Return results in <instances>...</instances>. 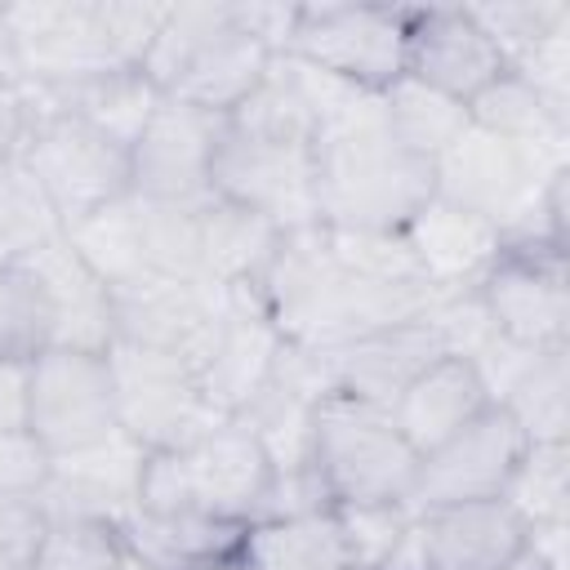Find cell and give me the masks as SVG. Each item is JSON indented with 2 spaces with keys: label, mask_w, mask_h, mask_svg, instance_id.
Listing matches in <instances>:
<instances>
[{
  "label": "cell",
  "mask_w": 570,
  "mask_h": 570,
  "mask_svg": "<svg viewBox=\"0 0 570 570\" xmlns=\"http://www.w3.org/2000/svg\"><path fill=\"white\" fill-rule=\"evenodd\" d=\"M312 156L321 227L401 232L432 196V165L392 138L379 94H361L343 116L321 125Z\"/></svg>",
  "instance_id": "6da1fadb"
},
{
  "label": "cell",
  "mask_w": 570,
  "mask_h": 570,
  "mask_svg": "<svg viewBox=\"0 0 570 570\" xmlns=\"http://www.w3.org/2000/svg\"><path fill=\"white\" fill-rule=\"evenodd\" d=\"M312 468L334 508L405 503L419 454L396 432L387 410L352 396H325L312 414Z\"/></svg>",
  "instance_id": "7a4b0ae2"
},
{
  "label": "cell",
  "mask_w": 570,
  "mask_h": 570,
  "mask_svg": "<svg viewBox=\"0 0 570 570\" xmlns=\"http://www.w3.org/2000/svg\"><path fill=\"white\" fill-rule=\"evenodd\" d=\"M561 169H570V156L508 142L468 120V129L432 160V196L494 223L503 236L539 205L543 187Z\"/></svg>",
  "instance_id": "3957f363"
},
{
  "label": "cell",
  "mask_w": 570,
  "mask_h": 570,
  "mask_svg": "<svg viewBox=\"0 0 570 570\" xmlns=\"http://www.w3.org/2000/svg\"><path fill=\"white\" fill-rule=\"evenodd\" d=\"M107 365H111L116 428L142 450H187L227 419L200 396L191 365L169 352H151L116 338L107 347Z\"/></svg>",
  "instance_id": "277c9868"
},
{
  "label": "cell",
  "mask_w": 570,
  "mask_h": 570,
  "mask_svg": "<svg viewBox=\"0 0 570 570\" xmlns=\"http://www.w3.org/2000/svg\"><path fill=\"white\" fill-rule=\"evenodd\" d=\"M258 303L276 334L298 347H338L352 338L347 276L330 254L325 227L285 232L272 263L258 276Z\"/></svg>",
  "instance_id": "5b68a950"
},
{
  "label": "cell",
  "mask_w": 570,
  "mask_h": 570,
  "mask_svg": "<svg viewBox=\"0 0 570 570\" xmlns=\"http://www.w3.org/2000/svg\"><path fill=\"white\" fill-rule=\"evenodd\" d=\"M209 191L267 218L276 232L316 227V156L303 138H272L227 125Z\"/></svg>",
  "instance_id": "8992f818"
},
{
  "label": "cell",
  "mask_w": 570,
  "mask_h": 570,
  "mask_svg": "<svg viewBox=\"0 0 570 570\" xmlns=\"http://www.w3.org/2000/svg\"><path fill=\"white\" fill-rule=\"evenodd\" d=\"M18 156L40 178L62 227L129 196V147L76 116L31 111V129Z\"/></svg>",
  "instance_id": "52a82bcc"
},
{
  "label": "cell",
  "mask_w": 570,
  "mask_h": 570,
  "mask_svg": "<svg viewBox=\"0 0 570 570\" xmlns=\"http://www.w3.org/2000/svg\"><path fill=\"white\" fill-rule=\"evenodd\" d=\"M285 53L365 94H383L396 76H405V9L298 4V22Z\"/></svg>",
  "instance_id": "ba28073f"
},
{
  "label": "cell",
  "mask_w": 570,
  "mask_h": 570,
  "mask_svg": "<svg viewBox=\"0 0 570 570\" xmlns=\"http://www.w3.org/2000/svg\"><path fill=\"white\" fill-rule=\"evenodd\" d=\"M27 432L49 454H67L111 436L116 396L107 352L45 347L27 365Z\"/></svg>",
  "instance_id": "9c48e42d"
},
{
  "label": "cell",
  "mask_w": 570,
  "mask_h": 570,
  "mask_svg": "<svg viewBox=\"0 0 570 570\" xmlns=\"http://www.w3.org/2000/svg\"><path fill=\"white\" fill-rule=\"evenodd\" d=\"M223 134H227V116L160 94V107L129 147V196L169 200V205L209 196V174Z\"/></svg>",
  "instance_id": "30bf717a"
},
{
  "label": "cell",
  "mask_w": 570,
  "mask_h": 570,
  "mask_svg": "<svg viewBox=\"0 0 570 570\" xmlns=\"http://www.w3.org/2000/svg\"><path fill=\"white\" fill-rule=\"evenodd\" d=\"M521 450H525V436L512 423V414L503 405L481 410L450 441L419 454V472H414V485H410V499H405L410 512L499 499L517 459H521Z\"/></svg>",
  "instance_id": "8fae6325"
},
{
  "label": "cell",
  "mask_w": 570,
  "mask_h": 570,
  "mask_svg": "<svg viewBox=\"0 0 570 570\" xmlns=\"http://www.w3.org/2000/svg\"><path fill=\"white\" fill-rule=\"evenodd\" d=\"M476 294L494 330L521 347H570V272L561 249L503 245Z\"/></svg>",
  "instance_id": "7c38bea8"
},
{
  "label": "cell",
  "mask_w": 570,
  "mask_h": 570,
  "mask_svg": "<svg viewBox=\"0 0 570 570\" xmlns=\"http://www.w3.org/2000/svg\"><path fill=\"white\" fill-rule=\"evenodd\" d=\"M4 22L18 49L22 85H71L116 67L98 0H22L4 4Z\"/></svg>",
  "instance_id": "4fadbf2b"
},
{
  "label": "cell",
  "mask_w": 570,
  "mask_h": 570,
  "mask_svg": "<svg viewBox=\"0 0 570 570\" xmlns=\"http://www.w3.org/2000/svg\"><path fill=\"white\" fill-rule=\"evenodd\" d=\"M111 298H116V338L120 343L169 352V356L187 361L191 374L205 361V352L223 325V307H227V289L205 285V281H165V276H147Z\"/></svg>",
  "instance_id": "5bb4252c"
},
{
  "label": "cell",
  "mask_w": 570,
  "mask_h": 570,
  "mask_svg": "<svg viewBox=\"0 0 570 570\" xmlns=\"http://www.w3.org/2000/svg\"><path fill=\"white\" fill-rule=\"evenodd\" d=\"M508 67L468 4L405 9V76L441 89L454 102H472Z\"/></svg>",
  "instance_id": "9a60e30c"
},
{
  "label": "cell",
  "mask_w": 570,
  "mask_h": 570,
  "mask_svg": "<svg viewBox=\"0 0 570 570\" xmlns=\"http://www.w3.org/2000/svg\"><path fill=\"white\" fill-rule=\"evenodd\" d=\"M142 463H147V450L116 428L94 445L53 454L49 481L36 494V503L45 508V517H98L125 530L138 517Z\"/></svg>",
  "instance_id": "2e32d148"
},
{
  "label": "cell",
  "mask_w": 570,
  "mask_h": 570,
  "mask_svg": "<svg viewBox=\"0 0 570 570\" xmlns=\"http://www.w3.org/2000/svg\"><path fill=\"white\" fill-rule=\"evenodd\" d=\"M285 338L276 334V325L267 321L263 303H258V289L254 285H236L227 289V307H223V325L205 352V361L196 365V387L200 396L236 419L267 383H272V370H276V356H281Z\"/></svg>",
  "instance_id": "e0dca14e"
},
{
  "label": "cell",
  "mask_w": 570,
  "mask_h": 570,
  "mask_svg": "<svg viewBox=\"0 0 570 570\" xmlns=\"http://www.w3.org/2000/svg\"><path fill=\"white\" fill-rule=\"evenodd\" d=\"M178 454H183V472H187L196 512L236 521V525H254L263 517L276 472L240 419H223L214 432H205L200 441H191Z\"/></svg>",
  "instance_id": "ac0fdd59"
},
{
  "label": "cell",
  "mask_w": 570,
  "mask_h": 570,
  "mask_svg": "<svg viewBox=\"0 0 570 570\" xmlns=\"http://www.w3.org/2000/svg\"><path fill=\"white\" fill-rule=\"evenodd\" d=\"M436 356H445V347L428 316L356 334L338 347H325L330 396H352V401L387 410Z\"/></svg>",
  "instance_id": "d6986e66"
},
{
  "label": "cell",
  "mask_w": 570,
  "mask_h": 570,
  "mask_svg": "<svg viewBox=\"0 0 570 570\" xmlns=\"http://www.w3.org/2000/svg\"><path fill=\"white\" fill-rule=\"evenodd\" d=\"M401 236L419 263V276L436 294L476 289V281L490 272V263L503 249V236L494 223H485L441 196H428L414 209V218L401 227Z\"/></svg>",
  "instance_id": "ffe728a7"
},
{
  "label": "cell",
  "mask_w": 570,
  "mask_h": 570,
  "mask_svg": "<svg viewBox=\"0 0 570 570\" xmlns=\"http://www.w3.org/2000/svg\"><path fill=\"white\" fill-rule=\"evenodd\" d=\"M31 281L45 294L49 307V347H76V352H107L116 343V298L111 289L80 263V254L67 240H53L31 263H22Z\"/></svg>",
  "instance_id": "44dd1931"
},
{
  "label": "cell",
  "mask_w": 570,
  "mask_h": 570,
  "mask_svg": "<svg viewBox=\"0 0 570 570\" xmlns=\"http://www.w3.org/2000/svg\"><path fill=\"white\" fill-rule=\"evenodd\" d=\"M414 530L428 570H499L525 543V525L503 499L414 512Z\"/></svg>",
  "instance_id": "7402d4cb"
},
{
  "label": "cell",
  "mask_w": 570,
  "mask_h": 570,
  "mask_svg": "<svg viewBox=\"0 0 570 570\" xmlns=\"http://www.w3.org/2000/svg\"><path fill=\"white\" fill-rule=\"evenodd\" d=\"M27 89V107L31 111H62L76 116L85 125H94L98 134L116 138L120 147H134L138 134L147 129L151 111L160 107V89L134 71V67H111L71 85H22Z\"/></svg>",
  "instance_id": "603a6c76"
},
{
  "label": "cell",
  "mask_w": 570,
  "mask_h": 570,
  "mask_svg": "<svg viewBox=\"0 0 570 570\" xmlns=\"http://www.w3.org/2000/svg\"><path fill=\"white\" fill-rule=\"evenodd\" d=\"M481 410H490V396L472 370V361L463 356H436L392 405V423L396 432L410 441L414 454L436 450L441 441H450L459 428H468Z\"/></svg>",
  "instance_id": "cb8c5ba5"
},
{
  "label": "cell",
  "mask_w": 570,
  "mask_h": 570,
  "mask_svg": "<svg viewBox=\"0 0 570 570\" xmlns=\"http://www.w3.org/2000/svg\"><path fill=\"white\" fill-rule=\"evenodd\" d=\"M196 223H200V281L218 285V289L258 285L263 267L272 263V254L285 236L267 218H258L214 191L196 200Z\"/></svg>",
  "instance_id": "d4e9b609"
},
{
  "label": "cell",
  "mask_w": 570,
  "mask_h": 570,
  "mask_svg": "<svg viewBox=\"0 0 570 570\" xmlns=\"http://www.w3.org/2000/svg\"><path fill=\"white\" fill-rule=\"evenodd\" d=\"M276 53H267L258 40H249L240 27H236V9H232V27L218 31L191 62L187 71L174 80L169 98H183V102H196L205 111H218V116H232L267 76Z\"/></svg>",
  "instance_id": "484cf974"
},
{
  "label": "cell",
  "mask_w": 570,
  "mask_h": 570,
  "mask_svg": "<svg viewBox=\"0 0 570 570\" xmlns=\"http://www.w3.org/2000/svg\"><path fill=\"white\" fill-rule=\"evenodd\" d=\"M236 552L249 570H352V552L343 543L334 508L254 521L245 525Z\"/></svg>",
  "instance_id": "4316f807"
},
{
  "label": "cell",
  "mask_w": 570,
  "mask_h": 570,
  "mask_svg": "<svg viewBox=\"0 0 570 570\" xmlns=\"http://www.w3.org/2000/svg\"><path fill=\"white\" fill-rule=\"evenodd\" d=\"M62 240L80 254V263L111 289H129L138 281H147V245H142V218H138V200H111L76 223L62 227Z\"/></svg>",
  "instance_id": "83f0119b"
},
{
  "label": "cell",
  "mask_w": 570,
  "mask_h": 570,
  "mask_svg": "<svg viewBox=\"0 0 570 570\" xmlns=\"http://www.w3.org/2000/svg\"><path fill=\"white\" fill-rule=\"evenodd\" d=\"M468 120L485 134H499L508 142L534 147V151H552V156H570V116L548 107L521 76L503 71L499 80H490L472 102H468Z\"/></svg>",
  "instance_id": "f1b7e54d"
},
{
  "label": "cell",
  "mask_w": 570,
  "mask_h": 570,
  "mask_svg": "<svg viewBox=\"0 0 570 570\" xmlns=\"http://www.w3.org/2000/svg\"><path fill=\"white\" fill-rule=\"evenodd\" d=\"M62 240V218L22 156L0 160V267H22Z\"/></svg>",
  "instance_id": "f546056e"
},
{
  "label": "cell",
  "mask_w": 570,
  "mask_h": 570,
  "mask_svg": "<svg viewBox=\"0 0 570 570\" xmlns=\"http://www.w3.org/2000/svg\"><path fill=\"white\" fill-rule=\"evenodd\" d=\"M379 102H383V120H387L392 138L405 151L423 156L428 165L468 129V107L454 102V98H445L441 89H428L414 76H396L379 94Z\"/></svg>",
  "instance_id": "4dcf8cb0"
},
{
  "label": "cell",
  "mask_w": 570,
  "mask_h": 570,
  "mask_svg": "<svg viewBox=\"0 0 570 570\" xmlns=\"http://www.w3.org/2000/svg\"><path fill=\"white\" fill-rule=\"evenodd\" d=\"M499 405L525 441H570V347L539 352Z\"/></svg>",
  "instance_id": "1f68e13d"
},
{
  "label": "cell",
  "mask_w": 570,
  "mask_h": 570,
  "mask_svg": "<svg viewBox=\"0 0 570 570\" xmlns=\"http://www.w3.org/2000/svg\"><path fill=\"white\" fill-rule=\"evenodd\" d=\"M499 499L525 530L570 521V441H525Z\"/></svg>",
  "instance_id": "d6a6232c"
},
{
  "label": "cell",
  "mask_w": 570,
  "mask_h": 570,
  "mask_svg": "<svg viewBox=\"0 0 570 570\" xmlns=\"http://www.w3.org/2000/svg\"><path fill=\"white\" fill-rule=\"evenodd\" d=\"M312 414H316V401L272 379L236 419L254 432V441L272 459V472H294L312 463Z\"/></svg>",
  "instance_id": "836d02e7"
},
{
  "label": "cell",
  "mask_w": 570,
  "mask_h": 570,
  "mask_svg": "<svg viewBox=\"0 0 570 570\" xmlns=\"http://www.w3.org/2000/svg\"><path fill=\"white\" fill-rule=\"evenodd\" d=\"M232 27V0H205V4H169V18L142 62V76L169 94L174 80L187 71V62L218 36Z\"/></svg>",
  "instance_id": "e575fe53"
},
{
  "label": "cell",
  "mask_w": 570,
  "mask_h": 570,
  "mask_svg": "<svg viewBox=\"0 0 570 570\" xmlns=\"http://www.w3.org/2000/svg\"><path fill=\"white\" fill-rule=\"evenodd\" d=\"M138 218H142V245H147V272L165 276V281H200L196 200H187V205L138 200Z\"/></svg>",
  "instance_id": "d590c367"
},
{
  "label": "cell",
  "mask_w": 570,
  "mask_h": 570,
  "mask_svg": "<svg viewBox=\"0 0 570 570\" xmlns=\"http://www.w3.org/2000/svg\"><path fill=\"white\" fill-rule=\"evenodd\" d=\"M125 530L98 517H49L36 570H116L125 557Z\"/></svg>",
  "instance_id": "8d00e7d4"
},
{
  "label": "cell",
  "mask_w": 570,
  "mask_h": 570,
  "mask_svg": "<svg viewBox=\"0 0 570 570\" xmlns=\"http://www.w3.org/2000/svg\"><path fill=\"white\" fill-rule=\"evenodd\" d=\"M49 343L53 334L40 285L27 267H0V361L31 365Z\"/></svg>",
  "instance_id": "74e56055"
},
{
  "label": "cell",
  "mask_w": 570,
  "mask_h": 570,
  "mask_svg": "<svg viewBox=\"0 0 570 570\" xmlns=\"http://www.w3.org/2000/svg\"><path fill=\"white\" fill-rule=\"evenodd\" d=\"M330 254L347 276L361 281H423L419 263L405 245L401 232H347V227H325Z\"/></svg>",
  "instance_id": "f35d334b"
},
{
  "label": "cell",
  "mask_w": 570,
  "mask_h": 570,
  "mask_svg": "<svg viewBox=\"0 0 570 570\" xmlns=\"http://www.w3.org/2000/svg\"><path fill=\"white\" fill-rule=\"evenodd\" d=\"M468 13L481 22V31L494 40L503 67L539 36H548L552 27L570 22V4L566 0H499V4H468Z\"/></svg>",
  "instance_id": "ab89813d"
},
{
  "label": "cell",
  "mask_w": 570,
  "mask_h": 570,
  "mask_svg": "<svg viewBox=\"0 0 570 570\" xmlns=\"http://www.w3.org/2000/svg\"><path fill=\"white\" fill-rule=\"evenodd\" d=\"M334 517L352 552V566H387V557L414 521L410 503H343L334 508Z\"/></svg>",
  "instance_id": "60d3db41"
},
{
  "label": "cell",
  "mask_w": 570,
  "mask_h": 570,
  "mask_svg": "<svg viewBox=\"0 0 570 570\" xmlns=\"http://www.w3.org/2000/svg\"><path fill=\"white\" fill-rule=\"evenodd\" d=\"M98 13H102V36L111 45V58L116 67H134L142 71L165 18H169V4H151V0H98Z\"/></svg>",
  "instance_id": "b9f144b4"
},
{
  "label": "cell",
  "mask_w": 570,
  "mask_h": 570,
  "mask_svg": "<svg viewBox=\"0 0 570 570\" xmlns=\"http://www.w3.org/2000/svg\"><path fill=\"white\" fill-rule=\"evenodd\" d=\"M512 76H521L548 107L566 111L570 116V22L552 27L548 36L530 40L512 62H508Z\"/></svg>",
  "instance_id": "7bdbcfd3"
},
{
  "label": "cell",
  "mask_w": 570,
  "mask_h": 570,
  "mask_svg": "<svg viewBox=\"0 0 570 570\" xmlns=\"http://www.w3.org/2000/svg\"><path fill=\"white\" fill-rule=\"evenodd\" d=\"M49 468H53V454L27 428L0 432V494L4 499H36L49 481Z\"/></svg>",
  "instance_id": "ee69618b"
},
{
  "label": "cell",
  "mask_w": 570,
  "mask_h": 570,
  "mask_svg": "<svg viewBox=\"0 0 570 570\" xmlns=\"http://www.w3.org/2000/svg\"><path fill=\"white\" fill-rule=\"evenodd\" d=\"M45 525H49V517L36 499L0 494V570H36Z\"/></svg>",
  "instance_id": "f6af8a7d"
},
{
  "label": "cell",
  "mask_w": 570,
  "mask_h": 570,
  "mask_svg": "<svg viewBox=\"0 0 570 570\" xmlns=\"http://www.w3.org/2000/svg\"><path fill=\"white\" fill-rule=\"evenodd\" d=\"M31 129V107L22 85H0V160L22 151V138Z\"/></svg>",
  "instance_id": "bcb514c9"
},
{
  "label": "cell",
  "mask_w": 570,
  "mask_h": 570,
  "mask_svg": "<svg viewBox=\"0 0 570 570\" xmlns=\"http://www.w3.org/2000/svg\"><path fill=\"white\" fill-rule=\"evenodd\" d=\"M27 428V365L0 361V432Z\"/></svg>",
  "instance_id": "7dc6e473"
},
{
  "label": "cell",
  "mask_w": 570,
  "mask_h": 570,
  "mask_svg": "<svg viewBox=\"0 0 570 570\" xmlns=\"http://www.w3.org/2000/svg\"><path fill=\"white\" fill-rule=\"evenodd\" d=\"M0 85H22V67H18V49L4 22V4H0Z\"/></svg>",
  "instance_id": "c3c4849f"
},
{
  "label": "cell",
  "mask_w": 570,
  "mask_h": 570,
  "mask_svg": "<svg viewBox=\"0 0 570 570\" xmlns=\"http://www.w3.org/2000/svg\"><path fill=\"white\" fill-rule=\"evenodd\" d=\"M499 570H552V566H548V561H543V557L530 548V539H525V543H521V548H517V552H512V557H508Z\"/></svg>",
  "instance_id": "681fc988"
},
{
  "label": "cell",
  "mask_w": 570,
  "mask_h": 570,
  "mask_svg": "<svg viewBox=\"0 0 570 570\" xmlns=\"http://www.w3.org/2000/svg\"><path fill=\"white\" fill-rule=\"evenodd\" d=\"M196 570H249V566L240 561V552H232V557H218V561H205V566H196Z\"/></svg>",
  "instance_id": "f907efd6"
},
{
  "label": "cell",
  "mask_w": 570,
  "mask_h": 570,
  "mask_svg": "<svg viewBox=\"0 0 570 570\" xmlns=\"http://www.w3.org/2000/svg\"><path fill=\"white\" fill-rule=\"evenodd\" d=\"M352 570H383V566H352Z\"/></svg>",
  "instance_id": "816d5d0a"
}]
</instances>
